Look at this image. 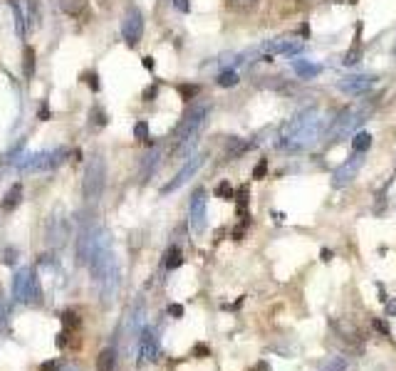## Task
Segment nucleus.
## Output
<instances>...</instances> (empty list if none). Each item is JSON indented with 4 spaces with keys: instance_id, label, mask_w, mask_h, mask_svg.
Wrapping results in <instances>:
<instances>
[{
    "instance_id": "1a4fd4ad",
    "label": "nucleus",
    "mask_w": 396,
    "mask_h": 371,
    "mask_svg": "<svg viewBox=\"0 0 396 371\" xmlns=\"http://www.w3.org/2000/svg\"><path fill=\"white\" fill-rule=\"evenodd\" d=\"M203 163H205V156H203V153H193L191 158H186V163H183V166H181V171H178L176 176L171 178V181H168L166 186H163L161 193L166 195V193H173V190H178L183 183L191 181V178L196 176L198 168L203 166Z\"/></svg>"
},
{
    "instance_id": "bb28decb",
    "label": "nucleus",
    "mask_w": 396,
    "mask_h": 371,
    "mask_svg": "<svg viewBox=\"0 0 396 371\" xmlns=\"http://www.w3.org/2000/svg\"><path fill=\"white\" fill-rule=\"evenodd\" d=\"M238 82H240V77H238L235 70H223L218 74V79H215V84H218V87H223V89L235 87Z\"/></svg>"
},
{
    "instance_id": "9b49d317",
    "label": "nucleus",
    "mask_w": 396,
    "mask_h": 371,
    "mask_svg": "<svg viewBox=\"0 0 396 371\" xmlns=\"http://www.w3.org/2000/svg\"><path fill=\"white\" fill-rule=\"evenodd\" d=\"M305 42L300 40L298 35H283V37H275V40H268L265 45H260V52H265V55H298V52H303Z\"/></svg>"
},
{
    "instance_id": "6ab92c4d",
    "label": "nucleus",
    "mask_w": 396,
    "mask_h": 371,
    "mask_svg": "<svg viewBox=\"0 0 396 371\" xmlns=\"http://www.w3.org/2000/svg\"><path fill=\"white\" fill-rule=\"evenodd\" d=\"M87 3H89V0H57L60 10L65 15H70V18H79V15L87 10Z\"/></svg>"
},
{
    "instance_id": "7c9ffc66",
    "label": "nucleus",
    "mask_w": 396,
    "mask_h": 371,
    "mask_svg": "<svg viewBox=\"0 0 396 371\" xmlns=\"http://www.w3.org/2000/svg\"><path fill=\"white\" fill-rule=\"evenodd\" d=\"M178 94H181L183 102H191V99H196L200 94V87L198 84H181V87H178Z\"/></svg>"
},
{
    "instance_id": "b1692460",
    "label": "nucleus",
    "mask_w": 396,
    "mask_h": 371,
    "mask_svg": "<svg viewBox=\"0 0 396 371\" xmlns=\"http://www.w3.org/2000/svg\"><path fill=\"white\" fill-rule=\"evenodd\" d=\"M372 139H374V136L369 134V131H357L355 139H352V151L367 153L369 148H372Z\"/></svg>"
},
{
    "instance_id": "f257e3e1",
    "label": "nucleus",
    "mask_w": 396,
    "mask_h": 371,
    "mask_svg": "<svg viewBox=\"0 0 396 371\" xmlns=\"http://www.w3.org/2000/svg\"><path fill=\"white\" fill-rule=\"evenodd\" d=\"M322 131H325V119H322L320 109L308 107L283 124V129H280V146L285 151H305V148L317 144Z\"/></svg>"
},
{
    "instance_id": "a19ab883",
    "label": "nucleus",
    "mask_w": 396,
    "mask_h": 371,
    "mask_svg": "<svg viewBox=\"0 0 396 371\" xmlns=\"http://www.w3.org/2000/svg\"><path fill=\"white\" fill-rule=\"evenodd\" d=\"M372 327H374V330H377V332H382L384 337H389V327L384 325L382 320H374V322H372Z\"/></svg>"
},
{
    "instance_id": "dca6fc26",
    "label": "nucleus",
    "mask_w": 396,
    "mask_h": 371,
    "mask_svg": "<svg viewBox=\"0 0 396 371\" xmlns=\"http://www.w3.org/2000/svg\"><path fill=\"white\" fill-rule=\"evenodd\" d=\"M20 200H23V183H13L8 188V193L3 195V203H0V208L3 210H15L20 205Z\"/></svg>"
},
{
    "instance_id": "f03ea898",
    "label": "nucleus",
    "mask_w": 396,
    "mask_h": 371,
    "mask_svg": "<svg viewBox=\"0 0 396 371\" xmlns=\"http://www.w3.org/2000/svg\"><path fill=\"white\" fill-rule=\"evenodd\" d=\"M104 183H107V168H104L102 156H92L84 166V181L82 193L87 203H97L104 193Z\"/></svg>"
},
{
    "instance_id": "5701e85b",
    "label": "nucleus",
    "mask_w": 396,
    "mask_h": 371,
    "mask_svg": "<svg viewBox=\"0 0 396 371\" xmlns=\"http://www.w3.org/2000/svg\"><path fill=\"white\" fill-rule=\"evenodd\" d=\"M35 67H38V60H35V50L30 45H25V50H23V74H25V79H33L35 77Z\"/></svg>"
},
{
    "instance_id": "412c9836",
    "label": "nucleus",
    "mask_w": 396,
    "mask_h": 371,
    "mask_svg": "<svg viewBox=\"0 0 396 371\" xmlns=\"http://www.w3.org/2000/svg\"><path fill=\"white\" fill-rule=\"evenodd\" d=\"M156 163H158V148L154 146V148H151V151L144 156V161H141V183L149 181V176L154 173Z\"/></svg>"
},
{
    "instance_id": "f704fd0d",
    "label": "nucleus",
    "mask_w": 396,
    "mask_h": 371,
    "mask_svg": "<svg viewBox=\"0 0 396 371\" xmlns=\"http://www.w3.org/2000/svg\"><path fill=\"white\" fill-rule=\"evenodd\" d=\"M228 5L233 10H250L258 5V0H228Z\"/></svg>"
},
{
    "instance_id": "4468645a",
    "label": "nucleus",
    "mask_w": 396,
    "mask_h": 371,
    "mask_svg": "<svg viewBox=\"0 0 396 371\" xmlns=\"http://www.w3.org/2000/svg\"><path fill=\"white\" fill-rule=\"evenodd\" d=\"M60 320H62V327H65V332H62L60 339H57V347H62V344L67 342V337H72V334H79V330H82V317H79L75 310H65L60 315Z\"/></svg>"
},
{
    "instance_id": "a18cd8bd",
    "label": "nucleus",
    "mask_w": 396,
    "mask_h": 371,
    "mask_svg": "<svg viewBox=\"0 0 396 371\" xmlns=\"http://www.w3.org/2000/svg\"><path fill=\"white\" fill-rule=\"evenodd\" d=\"M141 65H144L149 72H154V57H144V60H141Z\"/></svg>"
},
{
    "instance_id": "e433bc0d",
    "label": "nucleus",
    "mask_w": 396,
    "mask_h": 371,
    "mask_svg": "<svg viewBox=\"0 0 396 371\" xmlns=\"http://www.w3.org/2000/svg\"><path fill=\"white\" fill-rule=\"evenodd\" d=\"M193 357H196V359H205V357H210V349L205 347V344H196V347H193Z\"/></svg>"
},
{
    "instance_id": "cd10ccee",
    "label": "nucleus",
    "mask_w": 396,
    "mask_h": 371,
    "mask_svg": "<svg viewBox=\"0 0 396 371\" xmlns=\"http://www.w3.org/2000/svg\"><path fill=\"white\" fill-rule=\"evenodd\" d=\"M89 119H92V126H97V129H102V126H107V111H104L99 104H94L92 109H89Z\"/></svg>"
},
{
    "instance_id": "a878e982",
    "label": "nucleus",
    "mask_w": 396,
    "mask_h": 371,
    "mask_svg": "<svg viewBox=\"0 0 396 371\" xmlns=\"http://www.w3.org/2000/svg\"><path fill=\"white\" fill-rule=\"evenodd\" d=\"M28 5V30H35L40 25V0H25Z\"/></svg>"
},
{
    "instance_id": "09e8293b",
    "label": "nucleus",
    "mask_w": 396,
    "mask_h": 371,
    "mask_svg": "<svg viewBox=\"0 0 396 371\" xmlns=\"http://www.w3.org/2000/svg\"><path fill=\"white\" fill-rule=\"evenodd\" d=\"M392 55L396 57V37H394V42H392Z\"/></svg>"
},
{
    "instance_id": "a211bd4d",
    "label": "nucleus",
    "mask_w": 396,
    "mask_h": 371,
    "mask_svg": "<svg viewBox=\"0 0 396 371\" xmlns=\"http://www.w3.org/2000/svg\"><path fill=\"white\" fill-rule=\"evenodd\" d=\"M114 369H117V352H114V347L102 349L97 357V371H114Z\"/></svg>"
},
{
    "instance_id": "4c0bfd02",
    "label": "nucleus",
    "mask_w": 396,
    "mask_h": 371,
    "mask_svg": "<svg viewBox=\"0 0 396 371\" xmlns=\"http://www.w3.org/2000/svg\"><path fill=\"white\" fill-rule=\"evenodd\" d=\"M171 3L178 13H188V10H191V0H171Z\"/></svg>"
},
{
    "instance_id": "9d476101",
    "label": "nucleus",
    "mask_w": 396,
    "mask_h": 371,
    "mask_svg": "<svg viewBox=\"0 0 396 371\" xmlns=\"http://www.w3.org/2000/svg\"><path fill=\"white\" fill-rule=\"evenodd\" d=\"M362 166H364V153L352 151V156L347 158L342 166L335 168V173H332V186H335V188H345V186H350L357 178V173Z\"/></svg>"
},
{
    "instance_id": "c9c22d12",
    "label": "nucleus",
    "mask_w": 396,
    "mask_h": 371,
    "mask_svg": "<svg viewBox=\"0 0 396 371\" xmlns=\"http://www.w3.org/2000/svg\"><path fill=\"white\" fill-rule=\"evenodd\" d=\"M156 94H158V84H149V87L141 92V99H144V102H154Z\"/></svg>"
},
{
    "instance_id": "37998d69",
    "label": "nucleus",
    "mask_w": 396,
    "mask_h": 371,
    "mask_svg": "<svg viewBox=\"0 0 396 371\" xmlns=\"http://www.w3.org/2000/svg\"><path fill=\"white\" fill-rule=\"evenodd\" d=\"M38 119H40V121H47V119H50V109H47V104H42V107H40Z\"/></svg>"
},
{
    "instance_id": "4be33fe9",
    "label": "nucleus",
    "mask_w": 396,
    "mask_h": 371,
    "mask_svg": "<svg viewBox=\"0 0 396 371\" xmlns=\"http://www.w3.org/2000/svg\"><path fill=\"white\" fill-rule=\"evenodd\" d=\"M359 33H362V25H357V40H355V45H352L350 50L345 52V57H342V65H345V67H352V65H357V62L362 60V45H359Z\"/></svg>"
},
{
    "instance_id": "393cba45",
    "label": "nucleus",
    "mask_w": 396,
    "mask_h": 371,
    "mask_svg": "<svg viewBox=\"0 0 396 371\" xmlns=\"http://www.w3.org/2000/svg\"><path fill=\"white\" fill-rule=\"evenodd\" d=\"M183 265V253L178 250L176 245H171L166 250V255H163V268L166 270H176V268H181Z\"/></svg>"
},
{
    "instance_id": "0eeeda50",
    "label": "nucleus",
    "mask_w": 396,
    "mask_h": 371,
    "mask_svg": "<svg viewBox=\"0 0 396 371\" xmlns=\"http://www.w3.org/2000/svg\"><path fill=\"white\" fill-rule=\"evenodd\" d=\"M121 37L129 47H136L139 40L144 37V13L139 8L131 5L124 13V20H121Z\"/></svg>"
},
{
    "instance_id": "58836bf2",
    "label": "nucleus",
    "mask_w": 396,
    "mask_h": 371,
    "mask_svg": "<svg viewBox=\"0 0 396 371\" xmlns=\"http://www.w3.org/2000/svg\"><path fill=\"white\" fill-rule=\"evenodd\" d=\"M166 312L173 317V320H181V317H183V307H181V305H168Z\"/></svg>"
},
{
    "instance_id": "aec40b11",
    "label": "nucleus",
    "mask_w": 396,
    "mask_h": 371,
    "mask_svg": "<svg viewBox=\"0 0 396 371\" xmlns=\"http://www.w3.org/2000/svg\"><path fill=\"white\" fill-rule=\"evenodd\" d=\"M253 146H255V141H243V139H238V136H233V139L228 141V146H225V156L238 158V156H243V153H245L248 148H253Z\"/></svg>"
},
{
    "instance_id": "2eb2a0df",
    "label": "nucleus",
    "mask_w": 396,
    "mask_h": 371,
    "mask_svg": "<svg viewBox=\"0 0 396 371\" xmlns=\"http://www.w3.org/2000/svg\"><path fill=\"white\" fill-rule=\"evenodd\" d=\"M8 5L15 18V35L25 37V33H28V5H23L20 0H8Z\"/></svg>"
},
{
    "instance_id": "c85d7f7f",
    "label": "nucleus",
    "mask_w": 396,
    "mask_h": 371,
    "mask_svg": "<svg viewBox=\"0 0 396 371\" xmlns=\"http://www.w3.org/2000/svg\"><path fill=\"white\" fill-rule=\"evenodd\" d=\"M215 198L220 200H235V188L230 186V181H220L215 186Z\"/></svg>"
},
{
    "instance_id": "f8f14e48",
    "label": "nucleus",
    "mask_w": 396,
    "mask_h": 371,
    "mask_svg": "<svg viewBox=\"0 0 396 371\" xmlns=\"http://www.w3.org/2000/svg\"><path fill=\"white\" fill-rule=\"evenodd\" d=\"M205 213H208V198H205V190L196 188L191 195V200H188V223H191L193 233H203Z\"/></svg>"
},
{
    "instance_id": "473e14b6",
    "label": "nucleus",
    "mask_w": 396,
    "mask_h": 371,
    "mask_svg": "<svg viewBox=\"0 0 396 371\" xmlns=\"http://www.w3.org/2000/svg\"><path fill=\"white\" fill-rule=\"evenodd\" d=\"M82 82L87 84L92 92H99V74L94 72V70H87V72H82Z\"/></svg>"
},
{
    "instance_id": "49530a36",
    "label": "nucleus",
    "mask_w": 396,
    "mask_h": 371,
    "mask_svg": "<svg viewBox=\"0 0 396 371\" xmlns=\"http://www.w3.org/2000/svg\"><path fill=\"white\" fill-rule=\"evenodd\" d=\"M57 371H82V369H79L77 364H65V367H60Z\"/></svg>"
},
{
    "instance_id": "c756f323",
    "label": "nucleus",
    "mask_w": 396,
    "mask_h": 371,
    "mask_svg": "<svg viewBox=\"0 0 396 371\" xmlns=\"http://www.w3.org/2000/svg\"><path fill=\"white\" fill-rule=\"evenodd\" d=\"M347 367H350V359L347 357H332L320 371H347Z\"/></svg>"
},
{
    "instance_id": "de8ad7c7",
    "label": "nucleus",
    "mask_w": 396,
    "mask_h": 371,
    "mask_svg": "<svg viewBox=\"0 0 396 371\" xmlns=\"http://www.w3.org/2000/svg\"><path fill=\"white\" fill-rule=\"evenodd\" d=\"M320 255H322V263H330V260H332V250H327V248H325Z\"/></svg>"
},
{
    "instance_id": "79ce46f5",
    "label": "nucleus",
    "mask_w": 396,
    "mask_h": 371,
    "mask_svg": "<svg viewBox=\"0 0 396 371\" xmlns=\"http://www.w3.org/2000/svg\"><path fill=\"white\" fill-rule=\"evenodd\" d=\"M3 263H5V265H13V263H15V250H13V248L3 250Z\"/></svg>"
},
{
    "instance_id": "7ed1b4c3",
    "label": "nucleus",
    "mask_w": 396,
    "mask_h": 371,
    "mask_svg": "<svg viewBox=\"0 0 396 371\" xmlns=\"http://www.w3.org/2000/svg\"><path fill=\"white\" fill-rule=\"evenodd\" d=\"M369 111H372V107L369 104H362V107H347L342 109L340 114H337V119L332 121L330 126V139L332 141H340L345 139L350 131H355L359 124H362L364 119L369 116Z\"/></svg>"
},
{
    "instance_id": "423d86ee",
    "label": "nucleus",
    "mask_w": 396,
    "mask_h": 371,
    "mask_svg": "<svg viewBox=\"0 0 396 371\" xmlns=\"http://www.w3.org/2000/svg\"><path fill=\"white\" fill-rule=\"evenodd\" d=\"M13 295L18 302H35L40 295L38 278H35L33 268H20L13 278Z\"/></svg>"
},
{
    "instance_id": "20e7f679",
    "label": "nucleus",
    "mask_w": 396,
    "mask_h": 371,
    "mask_svg": "<svg viewBox=\"0 0 396 371\" xmlns=\"http://www.w3.org/2000/svg\"><path fill=\"white\" fill-rule=\"evenodd\" d=\"M205 116H208V107H205V104H196V107L188 109L186 114H183V119L178 121L176 129H173V146L181 144V141H186V139L198 136Z\"/></svg>"
},
{
    "instance_id": "39448f33",
    "label": "nucleus",
    "mask_w": 396,
    "mask_h": 371,
    "mask_svg": "<svg viewBox=\"0 0 396 371\" xmlns=\"http://www.w3.org/2000/svg\"><path fill=\"white\" fill-rule=\"evenodd\" d=\"M65 158H67L65 148H52V151L33 153V156H28V158L23 156V161H15V166L23 168V171H50V168L60 166Z\"/></svg>"
},
{
    "instance_id": "ea45409f",
    "label": "nucleus",
    "mask_w": 396,
    "mask_h": 371,
    "mask_svg": "<svg viewBox=\"0 0 396 371\" xmlns=\"http://www.w3.org/2000/svg\"><path fill=\"white\" fill-rule=\"evenodd\" d=\"M384 310H387V317H396V297H389L384 302Z\"/></svg>"
},
{
    "instance_id": "2f4dec72",
    "label": "nucleus",
    "mask_w": 396,
    "mask_h": 371,
    "mask_svg": "<svg viewBox=\"0 0 396 371\" xmlns=\"http://www.w3.org/2000/svg\"><path fill=\"white\" fill-rule=\"evenodd\" d=\"M134 139L136 141H149V121L146 119H139L134 124Z\"/></svg>"
},
{
    "instance_id": "ddd939ff",
    "label": "nucleus",
    "mask_w": 396,
    "mask_h": 371,
    "mask_svg": "<svg viewBox=\"0 0 396 371\" xmlns=\"http://www.w3.org/2000/svg\"><path fill=\"white\" fill-rule=\"evenodd\" d=\"M139 357H141V362H146V364H154V362H158V357H161V347H158V339H156V334L151 332V330L141 332Z\"/></svg>"
},
{
    "instance_id": "c03bdc74",
    "label": "nucleus",
    "mask_w": 396,
    "mask_h": 371,
    "mask_svg": "<svg viewBox=\"0 0 396 371\" xmlns=\"http://www.w3.org/2000/svg\"><path fill=\"white\" fill-rule=\"evenodd\" d=\"M57 369H60V367H57V362H45L40 367V371H57Z\"/></svg>"
},
{
    "instance_id": "72a5a7b5",
    "label": "nucleus",
    "mask_w": 396,
    "mask_h": 371,
    "mask_svg": "<svg viewBox=\"0 0 396 371\" xmlns=\"http://www.w3.org/2000/svg\"><path fill=\"white\" fill-rule=\"evenodd\" d=\"M265 173H268V158H260V161L255 163V168H253V178L260 181V178H265Z\"/></svg>"
},
{
    "instance_id": "6e6552de",
    "label": "nucleus",
    "mask_w": 396,
    "mask_h": 371,
    "mask_svg": "<svg viewBox=\"0 0 396 371\" xmlns=\"http://www.w3.org/2000/svg\"><path fill=\"white\" fill-rule=\"evenodd\" d=\"M377 82L379 77H374V74H350V77H342L337 82V89L347 97H364L377 87Z\"/></svg>"
},
{
    "instance_id": "f3484780",
    "label": "nucleus",
    "mask_w": 396,
    "mask_h": 371,
    "mask_svg": "<svg viewBox=\"0 0 396 371\" xmlns=\"http://www.w3.org/2000/svg\"><path fill=\"white\" fill-rule=\"evenodd\" d=\"M293 70L300 79H315L317 74L322 72V67L313 65V62H305V60H293Z\"/></svg>"
}]
</instances>
